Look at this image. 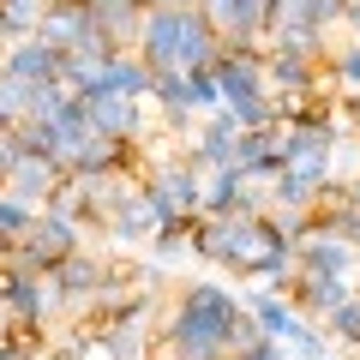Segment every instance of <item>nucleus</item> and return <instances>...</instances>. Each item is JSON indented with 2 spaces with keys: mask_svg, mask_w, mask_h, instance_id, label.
Here are the masks:
<instances>
[{
  "mask_svg": "<svg viewBox=\"0 0 360 360\" xmlns=\"http://www.w3.org/2000/svg\"><path fill=\"white\" fill-rule=\"evenodd\" d=\"M78 103H84L90 127L103 132V139H120V144H139V150H144V139H150L144 108H150V103H132V96H115V90H84Z\"/></svg>",
  "mask_w": 360,
  "mask_h": 360,
  "instance_id": "10",
  "label": "nucleus"
},
{
  "mask_svg": "<svg viewBox=\"0 0 360 360\" xmlns=\"http://www.w3.org/2000/svg\"><path fill=\"white\" fill-rule=\"evenodd\" d=\"M330 84H336V96H360V42L330 54Z\"/></svg>",
  "mask_w": 360,
  "mask_h": 360,
  "instance_id": "29",
  "label": "nucleus"
},
{
  "mask_svg": "<svg viewBox=\"0 0 360 360\" xmlns=\"http://www.w3.org/2000/svg\"><path fill=\"white\" fill-rule=\"evenodd\" d=\"M108 258H96V252H84L78 246L72 258H60V264L49 270V283H54V300H60V312H90V300H96V288L108 283Z\"/></svg>",
  "mask_w": 360,
  "mask_h": 360,
  "instance_id": "11",
  "label": "nucleus"
},
{
  "mask_svg": "<svg viewBox=\"0 0 360 360\" xmlns=\"http://www.w3.org/2000/svg\"><path fill=\"white\" fill-rule=\"evenodd\" d=\"M30 120V84L13 72H0V132H13Z\"/></svg>",
  "mask_w": 360,
  "mask_h": 360,
  "instance_id": "27",
  "label": "nucleus"
},
{
  "mask_svg": "<svg viewBox=\"0 0 360 360\" xmlns=\"http://www.w3.org/2000/svg\"><path fill=\"white\" fill-rule=\"evenodd\" d=\"M96 90H115V96H132V103H150V90H156V72L139 60L132 49H120V54H108V66H103V78H96ZM84 96V90H78Z\"/></svg>",
  "mask_w": 360,
  "mask_h": 360,
  "instance_id": "20",
  "label": "nucleus"
},
{
  "mask_svg": "<svg viewBox=\"0 0 360 360\" xmlns=\"http://www.w3.org/2000/svg\"><path fill=\"white\" fill-rule=\"evenodd\" d=\"M60 180H66V168L54 162V156H42V150H18L13 174H6V193H13L18 205H30V210H49L54 193H60Z\"/></svg>",
  "mask_w": 360,
  "mask_h": 360,
  "instance_id": "12",
  "label": "nucleus"
},
{
  "mask_svg": "<svg viewBox=\"0 0 360 360\" xmlns=\"http://www.w3.org/2000/svg\"><path fill=\"white\" fill-rule=\"evenodd\" d=\"M295 252H300V270H324V276H354V264H360V246H348L330 229H307Z\"/></svg>",
  "mask_w": 360,
  "mask_h": 360,
  "instance_id": "19",
  "label": "nucleus"
},
{
  "mask_svg": "<svg viewBox=\"0 0 360 360\" xmlns=\"http://www.w3.org/2000/svg\"><path fill=\"white\" fill-rule=\"evenodd\" d=\"M198 18L222 49H252L264 54L270 25H276V0H198Z\"/></svg>",
  "mask_w": 360,
  "mask_h": 360,
  "instance_id": "5",
  "label": "nucleus"
},
{
  "mask_svg": "<svg viewBox=\"0 0 360 360\" xmlns=\"http://www.w3.org/2000/svg\"><path fill=\"white\" fill-rule=\"evenodd\" d=\"M78 229H84V222H78V217H66V210H37V222H30V234L18 240V252H13V258L49 276V270L60 264V258H72V252H78V240H84Z\"/></svg>",
  "mask_w": 360,
  "mask_h": 360,
  "instance_id": "8",
  "label": "nucleus"
},
{
  "mask_svg": "<svg viewBox=\"0 0 360 360\" xmlns=\"http://www.w3.org/2000/svg\"><path fill=\"white\" fill-rule=\"evenodd\" d=\"M42 13H49V0H0V49L18 37H37Z\"/></svg>",
  "mask_w": 360,
  "mask_h": 360,
  "instance_id": "24",
  "label": "nucleus"
},
{
  "mask_svg": "<svg viewBox=\"0 0 360 360\" xmlns=\"http://www.w3.org/2000/svg\"><path fill=\"white\" fill-rule=\"evenodd\" d=\"M240 307L252 312L258 336H270V342H295L300 324H312V319H300V312H295V300H288V295H276V288H264V283H258L252 295L240 300Z\"/></svg>",
  "mask_w": 360,
  "mask_h": 360,
  "instance_id": "18",
  "label": "nucleus"
},
{
  "mask_svg": "<svg viewBox=\"0 0 360 360\" xmlns=\"http://www.w3.org/2000/svg\"><path fill=\"white\" fill-rule=\"evenodd\" d=\"M30 222H37V210H30V205H18L13 193H0V252H6V258L18 252V240L30 234Z\"/></svg>",
  "mask_w": 360,
  "mask_h": 360,
  "instance_id": "26",
  "label": "nucleus"
},
{
  "mask_svg": "<svg viewBox=\"0 0 360 360\" xmlns=\"http://www.w3.org/2000/svg\"><path fill=\"white\" fill-rule=\"evenodd\" d=\"M217 49H222V42L210 37V25L198 18V6H180V13H144L139 42H132V54H139L156 78L198 72V66L217 60Z\"/></svg>",
  "mask_w": 360,
  "mask_h": 360,
  "instance_id": "2",
  "label": "nucleus"
},
{
  "mask_svg": "<svg viewBox=\"0 0 360 360\" xmlns=\"http://www.w3.org/2000/svg\"><path fill=\"white\" fill-rule=\"evenodd\" d=\"M270 96H300V90H330V78L319 72V60H295V54H264Z\"/></svg>",
  "mask_w": 360,
  "mask_h": 360,
  "instance_id": "22",
  "label": "nucleus"
},
{
  "mask_svg": "<svg viewBox=\"0 0 360 360\" xmlns=\"http://www.w3.org/2000/svg\"><path fill=\"white\" fill-rule=\"evenodd\" d=\"M354 288V276H324V270H300L295 283H288V300H295V312L300 319H312V324H324L336 307H342V295Z\"/></svg>",
  "mask_w": 360,
  "mask_h": 360,
  "instance_id": "15",
  "label": "nucleus"
},
{
  "mask_svg": "<svg viewBox=\"0 0 360 360\" xmlns=\"http://www.w3.org/2000/svg\"><path fill=\"white\" fill-rule=\"evenodd\" d=\"M342 198H348V205L360 210V174H354V180H348V186H342Z\"/></svg>",
  "mask_w": 360,
  "mask_h": 360,
  "instance_id": "35",
  "label": "nucleus"
},
{
  "mask_svg": "<svg viewBox=\"0 0 360 360\" xmlns=\"http://www.w3.org/2000/svg\"><path fill=\"white\" fill-rule=\"evenodd\" d=\"M37 360H66V354H37Z\"/></svg>",
  "mask_w": 360,
  "mask_h": 360,
  "instance_id": "36",
  "label": "nucleus"
},
{
  "mask_svg": "<svg viewBox=\"0 0 360 360\" xmlns=\"http://www.w3.org/2000/svg\"><path fill=\"white\" fill-rule=\"evenodd\" d=\"M234 210L258 217V210H270V193L246 174V168H205V198H198V217H234Z\"/></svg>",
  "mask_w": 360,
  "mask_h": 360,
  "instance_id": "9",
  "label": "nucleus"
},
{
  "mask_svg": "<svg viewBox=\"0 0 360 360\" xmlns=\"http://www.w3.org/2000/svg\"><path fill=\"white\" fill-rule=\"evenodd\" d=\"M0 72L25 78V84H60V54H54L42 37H18V42L0 49Z\"/></svg>",
  "mask_w": 360,
  "mask_h": 360,
  "instance_id": "17",
  "label": "nucleus"
},
{
  "mask_svg": "<svg viewBox=\"0 0 360 360\" xmlns=\"http://www.w3.org/2000/svg\"><path fill=\"white\" fill-rule=\"evenodd\" d=\"M108 229V240L115 246H127V252H139V246H150L156 240V229H162V217H156V205L144 198V186H132L127 198L115 205V217L103 222Z\"/></svg>",
  "mask_w": 360,
  "mask_h": 360,
  "instance_id": "14",
  "label": "nucleus"
},
{
  "mask_svg": "<svg viewBox=\"0 0 360 360\" xmlns=\"http://www.w3.org/2000/svg\"><path fill=\"white\" fill-rule=\"evenodd\" d=\"M18 150H25V144H18V127H13V132H0V193H6V174H13Z\"/></svg>",
  "mask_w": 360,
  "mask_h": 360,
  "instance_id": "31",
  "label": "nucleus"
},
{
  "mask_svg": "<svg viewBox=\"0 0 360 360\" xmlns=\"http://www.w3.org/2000/svg\"><path fill=\"white\" fill-rule=\"evenodd\" d=\"M252 342V312L240 307L229 283H210V276H193L162 307V324H156V360H234Z\"/></svg>",
  "mask_w": 360,
  "mask_h": 360,
  "instance_id": "1",
  "label": "nucleus"
},
{
  "mask_svg": "<svg viewBox=\"0 0 360 360\" xmlns=\"http://www.w3.org/2000/svg\"><path fill=\"white\" fill-rule=\"evenodd\" d=\"M144 13H180V6H198V0H139Z\"/></svg>",
  "mask_w": 360,
  "mask_h": 360,
  "instance_id": "33",
  "label": "nucleus"
},
{
  "mask_svg": "<svg viewBox=\"0 0 360 360\" xmlns=\"http://www.w3.org/2000/svg\"><path fill=\"white\" fill-rule=\"evenodd\" d=\"M90 18H96V37L108 49H132L139 42V25H144V6L139 0H84Z\"/></svg>",
  "mask_w": 360,
  "mask_h": 360,
  "instance_id": "21",
  "label": "nucleus"
},
{
  "mask_svg": "<svg viewBox=\"0 0 360 360\" xmlns=\"http://www.w3.org/2000/svg\"><path fill=\"white\" fill-rule=\"evenodd\" d=\"M330 330L324 324H300L295 330V342H288V360H330Z\"/></svg>",
  "mask_w": 360,
  "mask_h": 360,
  "instance_id": "30",
  "label": "nucleus"
},
{
  "mask_svg": "<svg viewBox=\"0 0 360 360\" xmlns=\"http://www.w3.org/2000/svg\"><path fill=\"white\" fill-rule=\"evenodd\" d=\"M0 300H6V312H13V324H25V330H42V324L60 312L54 283L42 276V270L18 264V258H6V264H0Z\"/></svg>",
  "mask_w": 360,
  "mask_h": 360,
  "instance_id": "6",
  "label": "nucleus"
},
{
  "mask_svg": "<svg viewBox=\"0 0 360 360\" xmlns=\"http://www.w3.org/2000/svg\"><path fill=\"white\" fill-rule=\"evenodd\" d=\"M0 360H37V348H30L25 336L13 330V336H6V342H0Z\"/></svg>",
  "mask_w": 360,
  "mask_h": 360,
  "instance_id": "32",
  "label": "nucleus"
},
{
  "mask_svg": "<svg viewBox=\"0 0 360 360\" xmlns=\"http://www.w3.org/2000/svg\"><path fill=\"white\" fill-rule=\"evenodd\" d=\"M37 37L49 42L54 54H72V49H84V42H96V18H90L84 0H49Z\"/></svg>",
  "mask_w": 360,
  "mask_h": 360,
  "instance_id": "13",
  "label": "nucleus"
},
{
  "mask_svg": "<svg viewBox=\"0 0 360 360\" xmlns=\"http://www.w3.org/2000/svg\"><path fill=\"white\" fill-rule=\"evenodd\" d=\"M96 336H103L108 360H156V300L139 295L132 307H120L115 319L96 324Z\"/></svg>",
  "mask_w": 360,
  "mask_h": 360,
  "instance_id": "7",
  "label": "nucleus"
},
{
  "mask_svg": "<svg viewBox=\"0 0 360 360\" xmlns=\"http://www.w3.org/2000/svg\"><path fill=\"white\" fill-rule=\"evenodd\" d=\"M150 258L156 264H180V258H193V222H162L150 240Z\"/></svg>",
  "mask_w": 360,
  "mask_h": 360,
  "instance_id": "28",
  "label": "nucleus"
},
{
  "mask_svg": "<svg viewBox=\"0 0 360 360\" xmlns=\"http://www.w3.org/2000/svg\"><path fill=\"white\" fill-rule=\"evenodd\" d=\"M193 156L198 168H240V127L229 115H205L193 127Z\"/></svg>",
  "mask_w": 360,
  "mask_h": 360,
  "instance_id": "16",
  "label": "nucleus"
},
{
  "mask_svg": "<svg viewBox=\"0 0 360 360\" xmlns=\"http://www.w3.org/2000/svg\"><path fill=\"white\" fill-rule=\"evenodd\" d=\"M324 330H330V342H336V348H354V354H360V283L348 288L342 307L324 319Z\"/></svg>",
  "mask_w": 360,
  "mask_h": 360,
  "instance_id": "25",
  "label": "nucleus"
},
{
  "mask_svg": "<svg viewBox=\"0 0 360 360\" xmlns=\"http://www.w3.org/2000/svg\"><path fill=\"white\" fill-rule=\"evenodd\" d=\"M342 25L354 30V42H360V0H348V13H342Z\"/></svg>",
  "mask_w": 360,
  "mask_h": 360,
  "instance_id": "34",
  "label": "nucleus"
},
{
  "mask_svg": "<svg viewBox=\"0 0 360 360\" xmlns=\"http://www.w3.org/2000/svg\"><path fill=\"white\" fill-rule=\"evenodd\" d=\"M210 72H217V84H222V115H229L240 132L276 127V96H270V78H264V54H252V49H217Z\"/></svg>",
  "mask_w": 360,
  "mask_h": 360,
  "instance_id": "3",
  "label": "nucleus"
},
{
  "mask_svg": "<svg viewBox=\"0 0 360 360\" xmlns=\"http://www.w3.org/2000/svg\"><path fill=\"white\" fill-rule=\"evenodd\" d=\"M144 198L156 205L162 222H198V198H205V168L193 156H156L139 168Z\"/></svg>",
  "mask_w": 360,
  "mask_h": 360,
  "instance_id": "4",
  "label": "nucleus"
},
{
  "mask_svg": "<svg viewBox=\"0 0 360 360\" xmlns=\"http://www.w3.org/2000/svg\"><path fill=\"white\" fill-rule=\"evenodd\" d=\"M342 13H348V0H276V18L283 25H307V30H330V25H342Z\"/></svg>",
  "mask_w": 360,
  "mask_h": 360,
  "instance_id": "23",
  "label": "nucleus"
}]
</instances>
